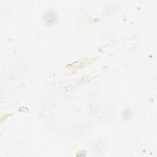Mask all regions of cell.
<instances>
[{"label":"cell","mask_w":157,"mask_h":157,"mask_svg":"<svg viewBox=\"0 0 157 157\" xmlns=\"http://www.w3.org/2000/svg\"><path fill=\"white\" fill-rule=\"evenodd\" d=\"M56 15L53 12H48L44 16V22L47 25H52L56 21Z\"/></svg>","instance_id":"obj_1"}]
</instances>
